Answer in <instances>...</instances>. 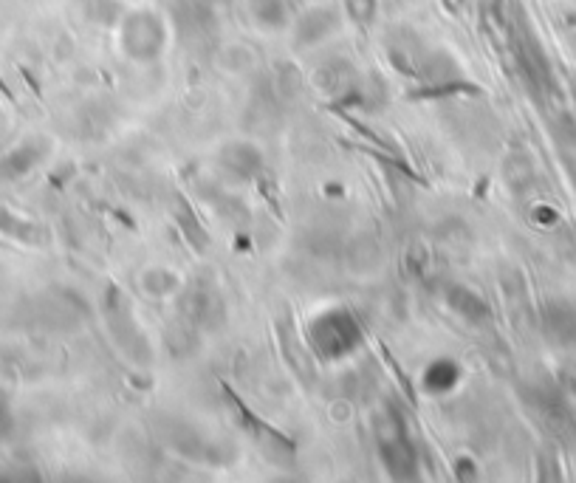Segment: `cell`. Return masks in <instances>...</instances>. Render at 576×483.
I'll use <instances>...</instances> for the list:
<instances>
[{
    "label": "cell",
    "instance_id": "8fae6325",
    "mask_svg": "<svg viewBox=\"0 0 576 483\" xmlns=\"http://www.w3.org/2000/svg\"><path fill=\"white\" fill-rule=\"evenodd\" d=\"M314 85L317 91L325 94V97H342V94H351L356 88V74L348 63L342 60H334V63H325L314 74Z\"/></svg>",
    "mask_w": 576,
    "mask_h": 483
},
{
    "label": "cell",
    "instance_id": "9c48e42d",
    "mask_svg": "<svg viewBox=\"0 0 576 483\" xmlns=\"http://www.w3.org/2000/svg\"><path fill=\"white\" fill-rule=\"evenodd\" d=\"M444 300H447L452 314H458L461 320L472 322V325H480L483 320H489V306H486V300L475 289H466V286L452 283V286L444 289Z\"/></svg>",
    "mask_w": 576,
    "mask_h": 483
},
{
    "label": "cell",
    "instance_id": "30bf717a",
    "mask_svg": "<svg viewBox=\"0 0 576 483\" xmlns=\"http://www.w3.org/2000/svg\"><path fill=\"white\" fill-rule=\"evenodd\" d=\"M249 15L266 32H283L294 23L291 0H249Z\"/></svg>",
    "mask_w": 576,
    "mask_h": 483
},
{
    "label": "cell",
    "instance_id": "7a4b0ae2",
    "mask_svg": "<svg viewBox=\"0 0 576 483\" xmlns=\"http://www.w3.org/2000/svg\"><path fill=\"white\" fill-rule=\"evenodd\" d=\"M362 325L348 308H328L308 322V348L322 362H342L359 351Z\"/></svg>",
    "mask_w": 576,
    "mask_h": 483
},
{
    "label": "cell",
    "instance_id": "9a60e30c",
    "mask_svg": "<svg viewBox=\"0 0 576 483\" xmlns=\"http://www.w3.org/2000/svg\"><path fill=\"white\" fill-rule=\"evenodd\" d=\"M215 3H229V0H215Z\"/></svg>",
    "mask_w": 576,
    "mask_h": 483
},
{
    "label": "cell",
    "instance_id": "277c9868",
    "mask_svg": "<svg viewBox=\"0 0 576 483\" xmlns=\"http://www.w3.org/2000/svg\"><path fill=\"white\" fill-rule=\"evenodd\" d=\"M105 325H108L113 342L119 345L122 354L130 356L139 365L150 362V342H147L139 322L133 317L128 297L119 289H113V286L105 291Z\"/></svg>",
    "mask_w": 576,
    "mask_h": 483
},
{
    "label": "cell",
    "instance_id": "52a82bcc",
    "mask_svg": "<svg viewBox=\"0 0 576 483\" xmlns=\"http://www.w3.org/2000/svg\"><path fill=\"white\" fill-rule=\"evenodd\" d=\"M215 164L218 170L224 173L229 181H255L260 173H263V153L260 147L252 145V142H226L218 156H215Z\"/></svg>",
    "mask_w": 576,
    "mask_h": 483
},
{
    "label": "cell",
    "instance_id": "7c38bea8",
    "mask_svg": "<svg viewBox=\"0 0 576 483\" xmlns=\"http://www.w3.org/2000/svg\"><path fill=\"white\" fill-rule=\"evenodd\" d=\"M461 382V368L452 362V359H432L430 365L421 373V387L432 393V396H441V393H449L455 390V385Z\"/></svg>",
    "mask_w": 576,
    "mask_h": 483
},
{
    "label": "cell",
    "instance_id": "5b68a950",
    "mask_svg": "<svg viewBox=\"0 0 576 483\" xmlns=\"http://www.w3.org/2000/svg\"><path fill=\"white\" fill-rule=\"evenodd\" d=\"M181 322H187L198 334L215 331L224 322V294L209 280H192L181 294Z\"/></svg>",
    "mask_w": 576,
    "mask_h": 483
},
{
    "label": "cell",
    "instance_id": "5bb4252c",
    "mask_svg": "<svg viewBox=\"0 0 576 483\" xmlns=\"http://www.w3.org/2000/svg\"><path fill=\"white\" fill-rule=\"evenodd\" d=\"M348 12L359 23H370L376 17V0H348Z\"/></svg>",
    "mask_w": 576,
    "mask_h": 483
},
{
    "label": "cell",
    "instance_id": "ba28073f",
    "mask_svg": "<svg viewBox=\"0 0 576 483\" xmlns=\"http://www.w3.org/2000/svg\"><path fill=\"white\" fill-rule=\"evenodd\" d=\"M339 26V15L331 6H314L308 9L305 15H300L291 23V32H294V43L297 49H308V46H317L322 40H328Z\"/></svg>",
    "mask_w": 576,
    "mask_h": 483
},
{
    "label": "cell",
    "instance_id": "4fadbf2b",
    "mask_svg": "<svg viewBox=\"0 0 576 483\" xmlns=\"http://www.w3.org/2000/svg\"><path fill=\"white\" fill-rule=\"evenodd\" d=\"M142 289L147 294H153V297H173L181 289V280H178V274H173L170 269H164V266H153V269H147L142 274Z\"/></svg>",
    "mask_w": 576,
    "mask_h": 483
},
{
    "label": "cell",
    "instance_id": "3957f363",
    "mask_svg": "<svg viewBox=\"0 0 576 483\" xmlns=\"http://www.w3.org/2000/svg\"><path fill=\"white\" fill-rule=\"evenodd\" d=\"M170 40L167 20L153 9H133L122 17L119 26V43L125 57L139 65H150L159 60Z\"/></svg>",
    "mask_w": 576,
    "mask_h": 483
},
{
    "label": "cell",
    "instance_id": "8992f818",
    "mask_svg": "<svg viewBox=\"0 0 576 483\" xmlns=\"http://www.w3.org/2000/svg\"><path fill=\"white\" fill-rule=\"evenodd\" d=\"M170 20L181 34V40H187L192 46L209 43L218 29L215 0H170Z\"/></svg>",
    "mask_w": 576,
    "mask_h": 483
},
{
    "label": "cell",
    "instance_id": "6da1fadb",
    "mask_svg": "<svg viewBox=\"0 0 576 483\" xmlns=\"http://www.w3.org/2000/svg\"><path fill=\"white\" fill-rule=\"evenodd\" d=\"M373 441L382 467L393 478H413L418 472V450L407 419L393 402H384L373 419Z\"/></svg>",
    "mask_w": 576,
    "mask_h": 483
}]
</instances>
